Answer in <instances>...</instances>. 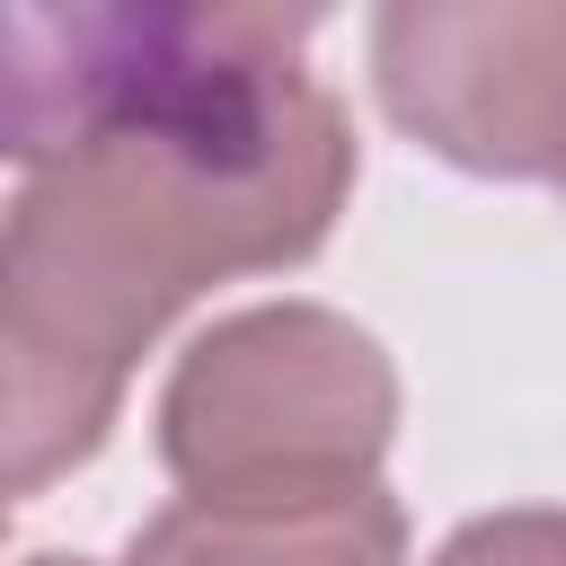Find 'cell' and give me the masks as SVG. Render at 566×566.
Instances as JSON below:
<instances>
[{"label": "cell", "instance_id": "1", "mask_svg": "<svg viewBox=\"0 0 566 566\" xmlns=\"http://www.w3.org/2000/svg\"><path fill=\"white\" fill-rule=\"evenodd\" d=\"M354 195V124L301 62H195L150 106L27 168L0 248L9 495L80 469L159 327L327 248Z\"/></svg>", "mask_w": 566, "mask_h": 566}, {"label": "cell", "instance_id": "2", "mask_svg": "<svg viewBox=\"0 0 566 566\" xmlns=\"http://www.w3.org/2000/svg\"><path fill=\"white\" fill-rule=\"evenodd\" d=\"M398 363L318 301L212 318L159 389V460L203 504H301L380 478Z\"/></svg>", "mask_w": 566, "mask_h": 566}, {"label": "cell", "instance_id": "3", "mask_svg": "<svg viewBox=\"0 0 566 566\" xmlns=\"http://www.w3.org/2000/svg\"><path fill=\"white\" fill-rule=\"evenodd\" d=\"M371 88L407 142L469 177H557L566 0H380Z\"/></svg>", "mask_w": 566, "mask_h": 566}, {"label": "cell", "instance_id": "4", "mask_svg": "<svg viewBox=\"0 0 566 566\" xmlns=\"http://www.w3.org/2000/svg\"><path fill=\"white\" fill-rule=\"evenodd\" d=\"M212 62L195 0H9V159L44 168Z\"/></svg>", "mask_w": 566, "mask_h": 566}, {"label": "cell", "instance_id": "5", "mask_svg": "<svg viewBox=\"0 0 566 566\" xmlns=\"http://www.w3.org/2000/svg\"><path fill=\"white\" fill-rule=\"evenodd\" d=\"M124 566H407V513L398 495L345 486L301 504H168L133 531Z\"/></svg>", "mask_w": 566, "mask_h": 566}, {"label": "cell", "instance_id": "6", "mask_svg": "<svg viewBox=\"0 0 566 566\" xmlns=\"http://www.w3.org/2000/svg\"><path fill=\"white\" fill-rule=\"evenodd\" d=\"M327 9L336 0H195L212 53H230V62H292L327 27Z\"/></svg>", "mask_w": 566, "mask_h": 566}, {"label": "cell", "instance_id": "7", "mask_svg": "<svg viewBox=\"0 0 566 566\" xmlns=\"http://www.w3.org/2000/svg\"><path fill=\"white\" fill-rule=\"evenodd\" d=\"M433 566H566V513H548V504L478 513L433 548Z\"/></svg>", "mask_w": 566, "mask_h": 566}, {"label": "cell", "instance_id": "8", "mask_svg": "<svg viewBox=\"0 0 566 566\" xmlns=\"http://www.w3.org/2000/svg\"><path fill=\"white\" fill-rule=\"evenodd\" d=\"M27 566H97V557H27Z\"/></svg>", "mask_w": 566, "mask_h": 566}, {"label": "cell", "instance_id": "9", "mask_svg": "<svg viewBox=\"0 0 566 566\" xmlns=\"http://www.w3.org/2000/svg\"><path fill=\"white\" fill-rule=\"evenodd\" d=\"M557 186H566V168H557Z\"/></svg>", "mask_w": 566, "mask_h": 566}]
</instances>
